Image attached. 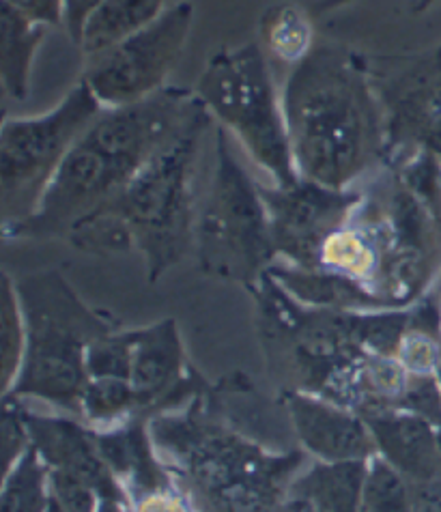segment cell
I'll list each match as a JSON object with an SVG mask.
<instances>
[{
  "mask_svg": "<svg viewBox=\"0 0 441 512\" xmlns=\"http://www.w3.org/2000/svg\"><path fill=\"white\" fill-rule=\"evenodd\" d=\"M276 254L293 267L312 269L323 241L343 226L360 203V186L336 190L300 177L289 186H261Z\"/></svg>",
  "mask_w": 441,
  "mask_h": 512,
  "instance_id": "obj_11",
  "label": "cell"
},
{
  "mask_svg": "<svg viewBox=\"0 0 441 512\" xmlns=\"http://www.w3.org/2000/svg\"><path fill=\"white\" fill-rule=\"evenodd\" d=\"M192 20L194 5L188 0L166 7L140 33L84 61L82 82L104 108L130 106L160 93L188 44Z\"/></svg>",
  "mask_w": 441,
  "mask_h": 512,
  "instance_id": "obj_9",
  "label": "cell"
},
{
  "mask_svg": "<svg viewBox=\"0 0 441 512\" xmlns=\"http://www.w3.org/2000/svg\"><path fill=\"white\" fill-rule=\"evenodd\" d=\"M297 175L327 188L360 186L386 160V117L366 56L317 44L282 95Z\"/></svg>",
  "mask_w": 441,
  "mask_h": 512,
  "instance_id": "obj_1",
  "label": "cell"
},
{
  "mask_svg": "<svg viewBox=\"0 0 441 512\" xmlns=\"http://www.w3.org/2000/svg\"><path fill=\"white\" fill-rule=\"evenodd\" d=\"M211 119L196 97L179 130L115 201L84 216L67 233V241L97 256L138 250L145 256L149 280L158 282L194 244L196 166Z\"/></svg>",
  "mask_w": 441,
  "mask_h": 512,
  "instance_id": "obj_2",
  "label": "cell"
},
{
  "mask_svg": "<svg viewBox=\"0 0 441 512\" xmlns=\"http://www.w3.org/2000/svg\"><path fill=\"white\" fill-rule=\"evenodd\" d=\"M0 338H3V381L5 392L16 381L26 345L24 332V317L20 300L16 293V280H11L7 274L3 276V300H0Z\"/></svg>",
  "mask_w": 441,
  "mask_h": 512,
  "instance_id": "obj_22",
  "label": "cell"
},
{
  "mask_svg": "<svg viewBox=\"0 0 441 512\" xmlns=\"http://www.w3.org/2000/svg\"><path fill=\"white\" fill-rule=\"evenodd\" d=\"M28 20L44 26L63 24V7L65 0H3Z\"/></svg>",
  "mask_w": 441,
  "mask_h": 512,
  "instance_id": "obj_25",
  "label": "cell"
},
{
  "mask_svg": "<svg viewBox=\"0 0 441 512\" xmlns=\"http://www.w3.org/2000/svg\"><path fill=\"white\" fill-rule=\"evenodd\" d=\"M362 512H416L414 485L383 459H371Z\"/></svg>",
  "mask_w": 441,
  "mask_h": 512,
  "instance_id": "obj_21",
  "label": "cell"
},
{
  "mask_svg": "<svg viewBox=\"0 0 441 512\" xmlns=\"http://www.w3.org/2000/svg\"><path fill=\"white\" fill-rule=\"evenodd\" d=\"M50 502V469L35 446H31L5 472L0 512H46Z\"/></svg>",
  "mask_w": 441,
  "mask_h": 512,
  "instance_id": "obj_20",
  "label": "cell"
},
{
  "mask_svg": "<svg viewBox=\"0 0 441 512\" xmlns=\"http://www.w3.org/2000/svg\"><path fill=\"white\" fill-rule=\"evenodd\" d=\"M194 381L175 319L132 330L130 386L138 418L177 409L183 396L196 394Z\"/></svg>",
  "mask_w": 441,
  "mask_h": 512,
  "instance_id": "obj_12",
  "label": "cell"
},
{
  "mask_svg": "<svg viewBox=\"0 0 441 512\" xmlns=\"http://www.w3.org/2000/svg\"><path fill=\"white\" fill-rule=\"evenodd\" d=\"M371 461H315L297 474L287 500H300L319 512H362L364 485Z\"/></svg>",
  "mask_w": 441,
  "mask_h": 512,
  "instance_id": "obj_16",
  "label": "cell"
},
{
  "mask_svg": "<svg viewBox=\"0 0 441 512\" xmlns=\"http://www.w3.org/2000/svg\"><path fill=\"white\" fill-rule=\"evenodd\" d=\"M373 433L377 457L403 474L411 485L441 474L437 426L401 409L362 416Z\"/></svg>",
  "mask_w": 441,
  "mask_h": 512,
  "instance_id": "obj_15",
  "label": "cell"
},
{
  "mask_svg": "<svg viewBox=\"0 0 441 512\" xmlns=\"http://www.w3.org/2000/svg\"><path fill=\"white\" fill-rule=\"evenodd\" d=\"M104 106L82 80L39 117H7L0 130V216L5 237L37 211L69 151Z\"/></svg>",
  "mask_w": 441,
  "mask_h": 512,
  "instance_id": "obj_8",
  "label": "cell"
},
{
  "mask_svg": "<svg viewBox=\"0 0 441 512\" xmlns=\"http://www.w3.org/2000/svg\"><path fill=\"white\" fill-rule=\"evenodd\" d=\"M26 424L35 450L50 469H63L84 478L102 497L125 493L99 452L89 424L61 416L31 414V411H26Z\"/></svg>",
  "mask_w": 441,
  "mask_h": 512,
  "instance_id": "obj_14",
  "label": "cell"
},
{
  "mask_svg": "<svg viewBox=\"0 0 441 512\" xmlns=\"http://www.w3.org/2000/svg\"><path fill=\"white\" fill-rule=\"evenodd\" d=\"M46 512H65V508L59 504V500H56V497L52 495V502H50V506H48V510Z\"/></svg>",
  "mask_w": 441,
  "mask_h": 512,
  "instance_id": "obj_30",
  "label": "cell"
},
{
  "mask_svg": "<svg viewBox=\"0 0 441 512\" xmlns=\"http://www.w3.org/2000/svg\"><path fill=\"white\" fill-rule=\"evenodd\" d=\"M386 117V155L426 151L441 162V46L401 56H366Z\"/></svg>",
  "mask_w": 441,
  "mask_h": 512,
  "instance_id": "obj_10",
  "label": "cell"
},
{
  "mask_svg": "<svg viewBox=\"0 0 441 512\" xmlns=\"http://www.w3.org/2000/svg\"><path fill=\"white\" fill-rule=\"evenodd\" d=\"M439 295H441V293H439Z\"/></svg>",
  "mask_w": 441,
  "mask_h": 512,
  "instance_id": "obj_33",
  "label": "cell"
},
{
  "mask_svg": "<svg viewBox=\"0 0 441 512\" xmlns=\"http://www.w3.org/2000/svg\"><path fill=\"white\" fill-rule=\"evenodd\" d=\"M401 411L441 426V390L435 375H409L401 398Z\"/></svg>",
  "mask_w": 441,
  "mask_h": 512,
  "instance_id": "obj_23",
  "label": "cell"
},
{
  "mask_svg": "<svg viewBox=\"0 0 441 512\" xmlns=\"http://www.w3.org/2000/svg\"><path fill=\"white\" fill-rule=\"evenodd\" d=\"M196 97L218 125L239 136L252 160L272 175L274 186H289L300 179L272 69L259 44L211 56L198 78Z\"/></svg>",
  "mask_w": 441,
  "mask_h": 512,
  "instance_id": "obj_7",
  "label": "cell"
},
{
  "mask_svg": "<svg viewBox=\"0 0 441 512\" xmlns=\"http://www.w3.org/2000/svg\"><path fill=\"white\" fill-rule=\"evenodd\" d=\"M435 379H437V383H439V390H441V360H439V364H437V371H435Z\"/></svg>",
  "mask_w": 441,
  "mask_h": 512,
  "instance_id": "obj_31",
  "label": "cell"
},
{
  "mask_svg": "<svg viewBox=\"0 0 441 512\" xmlns=\"http://www.w3.org/2000/svg\"><path fill=\"white\" fill-rule=\"evenodd\" d=\"M130 506L132 512H198L190 497L179 487L175 476L166 485L134 497V500H130Z\"/></svg>",
  "mask_w": 441,
  "mask_h": 512,
  "instance_id": "obj_24",
  "label": "cell"
},
{
  "mask_svg": "<svg viewBox=\"0 0 441 512\" xmlns=\"http://www.w3.org/2000/svg\"><path fill=\"white\" fill-rule=\"evenodd\" d=\"M416 512H441V474L414 485Z\"/></svg>",
  "mask_w": 441,
  "mask_h": 512,
  "instance_id": "obj_27",
  "label": "cell"
},
{
  "mask_svg": "<svg viewBox=\"0 0 441 512\" xmlns=\"http://www.w3.org/2000/svg\"><path fill=\"white\" fill-rule=\"evenodd\" d=\"M160 459L198 512H278L302 463L213 422L198 405L149 420Z\"/></svg>",
  "mask_w": 441,
  "mask_h": 512,
  "instance_id": "obj_4",
  "label": "cell"
},
{
  "mask_svg": "<svg viewBox=\"0 0 441 512\" xmlns=\"http://www.w3.org/2000/svg\"><path fill=\"white\" fill-rule=\"evenodd\" d=\"M435 3H437V0H416V7H414V11H416V13L426 11L429 7H433Z\"/></svg>",
  "mask_w": 441,
  "mask_h": 512,
  "instance_id": "obj_29",
  "label": "cell"
},
{
  "mask_svg": "<svg viewBox=\"0 0 441 512\" xmlns=\"http://www.w3.org/2000/svg\"><path fill=\"white\" fill-rule=\"evenodd\" d=\"M46 37V26L0 3V80L13 99H24L31 89L35 54Z\"/></svg>",
  "mask_w": 441,
  "mask_h": 512,
  "instance_id": "obj_18",
  "label": "cell"
},
{
  "mask_svg": "<svg viewBox=\"0 0 441 512\" xmlns=\"http://www.w3.org/2000/svg\"><path fill=\"white\" fill-rule=\"evenodd\" d=\"M24 317V358L5 396L37 398L80 416L87 388L89 349L117 325L106 312L84 304L56 269L16 280Z\"/></svg>",
  "mask_w": 441,
  "mask_h": 512,
  "instance_id": "obj_5",
  "label": "cell"
},
{
  "mask_svg": "<svg viewBox=\"0 0 441 512\" xmlns=\"http://www.w3.org/2000/svg\"><path fill=\"white\" fill-rule=\"evenodd\" d=\"M261 48L291 69L315 50V26L300 5H276L261 18Z\"/></svg>",
  "mask_w": 441,
  "mask_h": 512,
  "instance_id": "obj_19",
  "label": "cell"
},
{
  "mask_svg": "<svg viewBox=\"0 0 441 512\" xmlns=\"http://www.w3.org/2000/svg\"><path fill=\"white\" fill-rule=\"evenodd\" d=\"M282 401L297 442L317 461H371L377 457L373 433L358 411L304 390L284 392Z\"/></svg>",
  "mask_w": 441,
  "mask_h": 512,
  "instance_id": "obj_13",
  "label": "cell"
},
{
  "mask_svg": "<svg viewBox=\"0 0 441 512\" xmlns=\"http://www.w3.org/2000/svg\"><path fill=\"white\" fill-rule=\"evenodd\" d=\"M106 0H65L63 7V26L69 39L78 46L84 31V24L89 22L93 13L102 7Z\"/></svg>",
  "mask_w": 441,
  "mask_h": 512,
  "instance_id": "obj_26",
  "label": "cell"
},
{
  "mask_svg": "<svg viewBox=\"0 0 441 512\" xmlns=\"http://www.w3.org/2000/svg\"><path fill=\"white\" fill-rule=\"evenodd\" d=\"M437 439H439V450H441V426H437Z\"/></svg>",
  "mask_w": 441,
  "mask_h": 512,
  "instance_id": "obj_32",
  "label": "cell"
},
{
  "mask_svg": "<svg viewBox=\"0 0 441 512\" xmlns=\"http://www.w3.org/2000/svg\"><path fill=\"white\" fill-rule=\"evenodd\" d=\"M194 244L205 276L244 287L259 282L278 256L259 183L237 160L222 125L216 127V166L196 213Z\"/></svg>",
  "mask_w": 441,
  "mask_h": 512,
  "instance_id": "obj_6",
  "label": "cell"
},
{
  "mask_svg": "<svg viewBox=\"0 0 441 512\" xmlns=\"http://www.w3.org/2000/svg\"><path fill=\"white\" fill-rule=\"evenodd\" d=\"M194 104L196 93L168 84L142 102L104 108L69 151L37 211L7 237H67L84 216L115 201Z\"/></svg>",
  "mask_w": 441,
  "mask_h": 512,
  "instance_id": "obj_3",
  "label": "cell"
},
{
  "mask_svg": "<svg viewBox=\"0 0 441 512\" xmlns=\"http://www.w3.org/2000/svg\"><path fill=\"white\" fill-rule=\"evenodd\" d=\"M284 512H319V510L300 500H287V508H284Z\"/></svg>",
  "mask_w": 441,
  "mask_h": 512,
  "instance_id": "obj_28",
  "label": "cell"
},
{
  "mask_svg": "<svg viewBox=\"0 0 441 512\" xmlns=\"http://www.w3.org/2000/svg\"><path fill=\"white\" fill-rule=\"evenodd\" d=\"M164 11L166 0H106L84 24L78 44L84 61L95 59V56L140 33L142 28L158 20Z\"/></svg>",
  "mask_w": 441,
  "mask_h": 512,
  "instance_id": "obj_17",
  "label": "cell"
}]
</instances>
